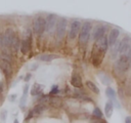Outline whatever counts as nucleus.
<instances>
[{"instance_id": "nucleus-1", "label": "nucleus", "mask_w": 131, "mask_h": 123, "mask_svg": "<svg viewBox=\"0 0 131 123\" xmlns=\"http://www.w3.org/2000/svg\"><path fill=\"white\" fill-rule=\"evenodd\" d=\"M130 67V56H128L125 53H121L119 58L116 61L115 68L120 74H124Z\"/></svg>"}, {"instance_id": "nucleus-2", "label": "nucleus", "mask_w": 131, "mask_h": 123, "mask_svg": "<svg viewBox=\"0 0 131 123\" xmlns=\"http://www.w3.org/2000/svg\"><path fill=\"white\" fill-rule=\"evenodd\" d=\"M91 23L90 22H85L83 25H81V28H80V31H79V41L80 43L82 44H85L89 37H90V33H91Z\"/></svg>"}, {"instance_id": "nucleus-3", "label": "nucleus", "mask_w": 131, "mask_h": 123, "mask_svg": "<svg viewBox=\"0 0 131 123\" xmlns=\"http://www.w3.org/2000/svg\"><path fill=\"white\" fill-rule=\"evenodd\" d=\"M67 25H68V20L66 17L61 16L59 18L56 19V24H55V33H56V38L57 39H62L64 34H66V30H67Z\"/></svg>"}, {"instance_id": "nucleus-4", "label": "nucleus", "mask_w": 131, "mask_h": 123, "mask_svg": "<svg viewBox=\"0 0 131 123\" xmlns=\"http://www.w3.org/2000/svg\"><path fill=\"white\" fill-rule=\"evenodd\" d=\"M33 30L37 36H41L45 32V18L37 16L33 22Z\"/></svg>"}, {"instance_id": "nucleus-5", "label": "nucleus", "mask_w": 131, "mask_h": 123, "mask_svg": "<svg viewBox=\"0 0 131 123\" xmlns=\"http://www.w3.org/2000/svg\"><path fill=\"white\" fill-rule=\"evenodd\" d=\"M56 19L57 16L54 13H50L47 15V17L45 18V31L48 33H53L54 29H55V24H56Z\"/></svg>"}, {"instance_id": "nucleus-6", "label": "nucleus", "mask_w": 131, "mask_h": 123, "mask_svg": "<svg viewBox=\"0 0 131 123\" xmlns=\"http://www.w3.org/2000/svg\"><path fill=\"white\" fill-rule=\"evenodd\" d=\"M103 54H104V52H102L101 49L97 45H94L93 50H92V63H93L94 67H98L99 66Z\"/></svg>"}, {"instance_id": "nucleus-7", "label": "nucleus", "mask_w": 131, "mask_h": 123, "mask_svg": "<svg viewBox=\"0 0 131 123\" xmlns=\"http://www.w3.org/2000/svg\"><path fill=\"white\" fill-rule=\"evenodd\" d=\"M81 22L78 20V19H75L72 22L71 24V28H70V32H69V38L71 40L75 39L77 37V35L79 34V31H80V28H81Z\"/></svg>"}, {"instance_id": "nucleus-8", "label": "nucleus", "mask_w": 131, "mask_h": 123, "mask_svg": "<svg viewBox=\"0 0 131 123\" xmlns=\"http://www.w3.org/2000/svg\"><path fill=\"white\" fill-rule=\"evenodd\" d=\"M19 49H20V51H21L24 54H27V53L31 50V30H30L29 33H28V37L25 38V39L21 41V43H20V45H19Z\"/></svg>"}, {"instance_id": "nucleus-9", "label": "nucleus", "mask_w": 131, "mask_h": 123, "mask_svg": "<svg viewBox=\"0 0 131 123\" xmlns=\"http://www.w3.org/2000/svg\"><path fill=\"white\" fill-rule=\"evenodd\" d=\"M129 49H130V37L125 36V38H123L122 41L118 43V52L125 53Z\"/></svg>"}, {"instance_id": "nucleus-10", "label": "nucleus", "mask_w": 131, "mask_h": 123, "mask_svg": "<svg viewBox=\"0 0 131 123\" xmlns=\"http://www.w3.org/2000/svg\"><path fill=\"white\" fill-rule=\"evenodd\" d=\"M14 32L11 30V29H7L4 33V35L2 36L3 38V46L4 47H9L10 46V43H11V40L14 36Z\"/></svg>"}, {"instance_id": "nucleus-11", "label": "nucleus", "mask_w": 131, "mask_h": 123, "mask_svg": "<svg viewBox=\"0 0 131 123\" xmlns=\"http://www.w3.org/2000/svg\"><path fill=\"white\" fill-rule=\"evenodd\" d=\"M1 68H2V71L4 72V74H5L6 77H10L11 76V74H12V68H11L10 61H8L6 59H2V61H1Z\"/></svg>"}, {"instance_id": "nucleus-12", "label": "nucleus", "mask_w": 131, "mask_h": 123, "mask_svg": "<svg viewBox=\"0 0 131 123\" xmlns=\"http://www.w3.org/2000/svg\"><path fill=\"white\" fill-rule=\"evenodd\" d=\"M119 35H120V31L118 29H112L111 32H110V36H108V39H107V42H108V45L112 46L113 44H115L119 38Z\"/></svg>"}, {"instance_id": "nucleus-13", "label": "nucleus", "mask_w": 131, "mask_h": 123, "mask_svg": "<svg viewBox=\"0 0 131 123\" xmlns=\"http://www.w3.org/2000/svg\"><path fill=\"white\" fill-rule=\"evenodd\" d=\"M105 33V27L104 26H97L94 30V33H93V39L95 41H98Z\"/></svg>"}, {"instance_id": "nucleus-14", "label": "nucleus", "mask_w": 131, "mask_h": 123, "mask_svg": "<svg viewBox=\"0 0 131 123\" xmlns=\"http://www.w3.org/2000/svg\"><path fill=\"white\" fill-rule=\"evenodd\" d=\"M98 42H99V44H98V47L101 49V51L102 52H106V50H107V47H108V42H107V38L103 35L99 40H98Z\"/></svg>"}, {"instance_id": "nucleus-15", "label": "nucleus", "mask_w": 131, "mask_h": 123, "mask_svg": "<svg viewBox=\"0 0 131 123\" xmlns=\"http://www.w3.org/2000/svg\"><path fill=\"white\" fill-rule=\"evenodd\" d=\"M19 45H20L19 38H18L16 35H14L13 38H12V40H11V43H10V46H9V47H10L13 51H17V50L19 49Z\"/></svg>"}, {"instance_id": "nucleus-16", "label": "nucleus", "mask_w": 131, "mask_h": 123, "mask_svg": "<svg viewBox=\"0 0 131 123\" xmlns=\"http://www.w3.org/2000/svg\"><path fill=\"white\" fill-rule=\"evenodd\" d=\"M57 57H58L57 54L47 53V54H42V55H40L38 58H39L40 60H42V61H51L52 59H55V58H57Z\"/></svg>"}, {"instance_id": "nucleus-17", "label": "nucleus", "mask_w": 131, "mask_h": 123, "mask_svg": "<svg viewBox=\"0 0 131 123\" xmlns=\"http://www.w3.org/2000/svg\"><path fill=\"white\" fill-rule=\"evenodd\" d=\"M71 84H72L74 87H76V88L82 87V80H81L80 76H78V75H73V77H72V79H71Z\"/></svg>"}, {"instance_id": "nucleus-18", "label": "nucleus", "mask_w": 131, "mask_h": 123, "mask_svg": "<svg viewBox=\"0 0 131 123\" xmlns=\"http://www.w3.org/2000/svg\"><path fill=\"white\" fill-rule=\"evenodd\" d=\"M42 89H43V86L38 84V83H35L32 87V90H31V94L32 95H40L42 93Z\"/></svg>"}, {"instance_id": "nucleus-19", "label": "nucleus", "mask_w": 131, "mask_h": 123, "mask_svg": "<svg viewBox=\"0 0 131 123\" xmlns=\"http://www.w3.org/2000/svg\"><path fill=\"white\" fill-rule=\"evenodd\" d=\"M113 110H114V106L112 104V101H107L105 104V108H104V112H105V116L107 118H110L113 114Z\"/></svg>"}, {"instance_id": "nucleus-20", "label": "nucleus", "mask_w": 131, "mask_h": 123, "mask_svg": "<svg viewBox=\"0 0 131 123\" xmlns=\"http://www.w3.org/2000/svg\"><path fill=\"white\" fill-rule=\"evenodd\" d=\"M98 76H99V79H100V81L104 84V85H108V84H111V82H112V80H111V78L106 75V74H104V73H99L98 74Z\"/></svg>"}, {"instance_id": "nucleus-21", "label": "nucleus", "mask_w": 131, "mask_h": 123, "mask_svg": "<svg viewBox=\"0 0 131 123\" xmlns=\"http://www.w3.org/2000/svg\"><path fill=\"white\" fill-rule=\"evenodd\" d=\"M86 86H87L91 91H93L94 93H99V89H98V87H97L92 81H87V82H86Z\"/></svg>"}, {"instance_id": "nucleus-22", "label": "nucleus", "mask_w": 131, "mask_h": 123, "mask_svg": "<svg viewBox=\"0 0 131 123\" xmlns=\"http://www.w3.org/2000/svg\"><path fill=\"white\" fill-rule=\"evenodd\" d=\"M48 102H49V105H51L52 107H55V108L56 107H60V105H61V100L59 98H57V97H51L50 99H48Z\"/></svg>"}, {"instance_id": "nucleus-23", "label": "nucleus", "mask_w": 131, "mask_h": 123, "mask_svg": "<svg viewBox=\"0 0 131 123\" xmlns=\"http://www.w3.org/2000/svg\"><path fill=\"white\" fill-rule=\"evenodd\" d=\"M105 94H106L112 100L116 98V92H115V90H114L113 88H111V87H107V88H106V90H105Z\"/></svg>"}, {"instance_id": "nucleus-24", "label": "nucleus", "mask_w": 131, "mask_h": 123, "mask_svg": "<svg viewBox=\"0 0 131 123\" xmlns=\"http://www.w3.org/2000/svg\"><path fill=\"white\" fill-rule=\"evenodd\" d=\"M92 115H93V117H95L97 119H101L102 118V112L100 111L99 108H94V110L92 112Z\"/></svg>"}, {"instance_id": "nucleus-25", "label": "nucleus", "mask_w": 131, "mask_h": 123, "mask_svg": "<svg viewBox=\"0 0 131 123\" xmlns=\"http://www.w3.org/2000/svg\"><path fill=\"white\" fill-rule=\"evenodd\" d=\"M58 92H59L58 87H57V86H53L52 89H51V91H50V94H56V93H58Z\"/></svg>"}, {"instance_id": "nucleus-26", "label": "nucleus", "mask_w": 131, "mask_h": 123, "mask_svg": "<svg viewBox=\"0 0 131 123\" xmlns=\"http://www.w3.org/2000/svg\"><path fill=\"white\" fill-rule=\"evenodd\" d=\"M0 47H4L3 46V38H2V36H0Z\"/></svg>"}, {"instance_id": "nucleus-27", "label": "nucleus", "mask_w": 131, "mask_h": 123, "mask_svg": "<svg viewBox=\"0 0 131 123\" xmlns=\"http://www.w3.org/2000/svg\"><path fill=\"white\" fill-rule=\"evenodd\" d=\"M131 122V117H127L126 118V123H130Z\"/></svg>"}, {"instance_id": "nucleus-28", "label": "nucleus", "mask_w": 131, "mask_h": 123, "mask_svg": "<svg viewBox=\"0 0 131 123\" xmlns=\"http://www.w3.org/2000/svg\"><path fill=\"white\" fill-rule=\"evenodd\" d=\"M30 78H31V75H30V74H29V75H28V76H27V77H26V79H25V81H28V80H29V79H30Z\"/></svg>"}, {"instance_id": "nucleus-29", "label": "nucleus", "mask_w": 131, "mask_h": 123, "mask_svg": "<svg viewBox=\"0 0 131 123\" xmlns=\"http://www.w3.org/2000/svg\"><path fill=\"white\" fill-rule=\"evenodd\" d=\"M2 90H3V85L2 83H0V92H2Z\"/></svg>"}, {"instance_id": "nucleus-30", "label": "nucleus", "mask_w": 131, "mask_h": 123, "mask_svg": "<svg viewBox=\"0 0 131 123\" xmlns=\"http://www.w3.org/2000/svg\"><path fill=\"white\" fill-rule=\"evenodd\" d=\"M14 96H15V95H14V94H12V95H10V100H11V101H12V100H13V99H14V98H13V97H14Z\"/></svg>"}]
</instances>
